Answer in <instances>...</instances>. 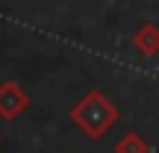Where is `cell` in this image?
Segmentation results:
<instances>
[{
	"mask_svg": "<svg viewBox=\"0 0 159 153\" xmlns=\"http://www.w3.org/2000/svg\"><path fill=\"white\" fill-rule=\"evenodd\" d=\"M115 153H148V142L139 133H127L121 136V142L115 144Z\"/></svg>",
	"mask_w": 159,
	"mask_h": 153,
	"instance_id": "4",
	"label": "cell"
},
{
	"mask_svg": "<svg viewBox=\"0 0 159 153\" xmlns=\"http://www.w3.org/2000/svg\"><path fill=\"white\" fill-rule=\"evenodd\" d=\"M133 44H136L144 56L159 53V29H156V24H150V21L142 24V27L136 29V35H133Z\"/></svg>",
	"mask_w": 159,
	"mask_h": 153,
	"instance_id": "3",
	"label": "cell"
},
{
	"mask_svg": "<svg viewBox=\"0 0 159 153\" xmlns=\"http://www.w3.org/2000/svg\"><path fill=\"white\" fill-rule=\"evenodd\" d=\"M27 106H30V97L15 79L0 83V118L3 121H15Z\"/></svg>",
	"mask_w": 159,
	"mask_h": 153,
	"instance_id": "2",
	"label": "cell"
},
{
	"mask_svg": "<svg viewBox=\"0 0 159 153\" xmlns=\"http://www.w3.org/2000/svg\"><path fill=\"white\" fill-rule=\"evenodd\" d=\"M118 118H121V112L115 109V103H109L97 88L89 91V94H85L83 100L71 109V121H74V124H77L89 138L106 136V130H109Z\"/></svg>",
	"mask_w": 159,
	"mask_h": 153,
	"instance_id": "1",
	"label": "cell"
}]
</instances>
